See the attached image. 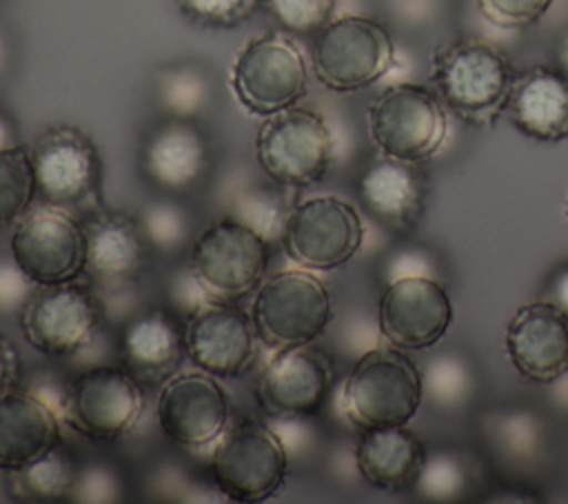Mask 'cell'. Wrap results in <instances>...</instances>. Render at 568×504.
I'll return each instance as SVG.
<instances>
[{
  "instance_id": "obj_32",
  "label": "cell",
  "mask_w": 568,
  "mask_h": 504,
  "mask_svg": "<svg viewBox=\"0 0 568 504\" xmlns=\"http://www.w3.org/2000/svg\"><path fill=\"white\" fill-rule=\"evenodd\" d=\"M184 16L206 27H233L246 20L260 0H175Z\"/></svg>"
},
{
  "instance_id": "obj_14",
  "label": "cell",
  "mask_w": 568,
  "mask_h": 504,
  "mask_svg": "<svg viewBox=\"0 0 568 504\" xmlns=\"http://www.w3.org/2000/svg\"><path fill=\"white\" fill-rule=\"evenodd\" d=\"M155 417L171 442L184 448H204L229 429L231 402L215 375L200 369L184 371L162 384Z\"/></svg>"
},
{
  "instance_id": "obj_28",
  "label": "cell",
  "mask_w": 568,
  "mask_h": 504,
  "mask_svg": "<svg viewBox=\"0 0 568 504\" xmlns=\"http://www.w3.org/2000/svg\"><path fill=\"white\" fill-rule=\"evenodd\" d=\"M36 189V173L31 149L24 144H9L0 149V226L20 220L31 206Z\"/></svg>"
},
{
  "instance_id": "obj_18",
  "label": "cell",
  "mask_w": 568,
  "mask_h": 504,
  "mask_svg": "<svg viewBox=\"0 0 568 504\" xmlns=\"http://www.w3.org/2000/svg\"><path fill=\"white\" fill-rule=\"evenodd\" d=\"M333 386V364L313 344L277 349L257 380V400L271 415H311Z\"/></svg>"
},
{
  "instance_id": "obj_29",
  "label": "cell",
  "mask_w": 568,
  "mask_h": 504,
  "mask_svg": "<svg viewBox=\"0 0 568 504\" xmlns=\"http://www.w3.org/2000/svg\"><path fill=\"white\" fill-rule=\"evenodd\" d=\"M264 7L284 31L311 36L333 20L335 0H266Z\"/></svg>"
},
{
  "instance_id": "obj_40",
  "label": "cell",
  "mask_w": 568,
  "mask_h": 504,
  "mask_svg": "<svg viewBox=\"0 0 568 504\" xmlns=\"http://www.w3.org/2000/svg\"><path fill=\"white\" fill-rule=\"evenodd\" d=\"M264 2H266V0H260V4H264Z\"/></svg>"
},
{
  "instance_id": "obj_8",
  "label": "cell",
  "mask_w": 568,
  "mask_h": 504,
  "mask_svg": "<svg viewBox=\"0 0 568 504\" xmlns=\"http://www.w3.org/2000/svg\"><path fill=\"white\" fill-rule=\"evenodd\" d=\"M255 151L262 169L282 187H308L324 178L333 155V133L311 109L288 107L266 115Z\"/></svg>"
},
{
  "instance_id": "obj_4",
  "label": "cell",
  "mask_w": 568,
  "mask_h": 504,
  "mask_svg": "<svg viewBox=\"0 0 568 504\" xmlns=\"http://www.w3.org/2000/svg\"><path fill=\"white\" fill-rule=\"evenodd\" d=\"M288 453L282 437L266 424L240 420L215 442L211 475L220 493L240 504L273 497L286 480Z\"/></svg>"
},
{
  "instance_id": "obj_35",
  "label": "cell",
  "mask_w": 568,
  "mask_h": 504,
  "mask_svg": "<svg viewBox=\"0 0 568 504\" xmlns=\"http://www.w3.org/2000/svg\"><path fill=\"white\" fill-rule=\"evenodd\" d=\"M544 300L552 302L555 306H559L568 315V262L557 266L552 271V275L548 278Z\"/></svg>"
},
{
  "instance_id": "obj_38",
  "label": "cell",
  "mask_w": 568,
  "mask_h": 504,
  "mask_svg": "<svg viewBox=\"0 0 568 504\" xmlns=\"http://www.w3.org/2000/svg\"><path fill=\"white\" fill-rule=\"evenodd\" d=\"M9 144H13V142H11V127H9V122L0 115V149H2V147H9Z\"/></svg>"
},
{
  "instance_id": "obj_12",
  "label": "cell",
  "mask_w": 568,
  "mask_h": 504,
  "mask_svg": "<svg viewBox=\"0 0 568 504\" xmlns=\"http://www.w3.org/2000/svg\"><path fill=\"white\" fill-rule=\"evenodd\" d=\"M144 393L129 369L93 366L71 380L60 404L62 422L89 440H118L140 417Z\"/></svg>"
},
{
  "instance_id": "obj_17",
  "label": "cell",
  "mask_w": 568,
  "mask_h": 504,
  "mask_svg": "<svg viewBox=\"0 0 568 504\" xmlns=\"http://www.w3.org/2000/svg\"><path fill=\"white\" fill-rule=\"evenodd\" d=\"M257 333L242 309L204 300L189 313L184 344L189 362L215 377H235L257 357Z\"/></svg>"
},
{
  "instance_id": "obj_21",
  "label": "cell",
  "mask_w": 568,
  "mask_h": 504,
  "mask_svg": "<svg viewBox=\"0 0 568 504\" xmlns=\"http://www.w3.org/2000/svg\"><path fill=\"white\" fill-rule=\"evenodd\" d=\"M504 111L528 138L559 142L568 138V73L559 67H532L515 75Z\"/></svg>"
},
{
  "instance_id": "obj_30",
  "label": "cell",
  "mask_w": 568,
  "mask_h": 504,
  "mask_svg": "<svg viewBox=\"0 0 568 504\" xmlns=\"http://www.w3.org/2000/svg\"><path fill=\"white\" fill-rule=\"evenodd\" d=\"M291 209H284L277 195H268L264 191H248L240 198L235 218L253 226L257 233H262L271 242L273 238L282 240L284 222Z\"/></svg>"
},
{
  "instance_id": "obj_34",
  "label": "cell",
  "mask_w": 568,
  "mask_h": 504,
  "mask_svg": "<svg viewBox=\"0 0 568 504\" xmlns=\"http://www.w3.org/2000/svg\"><path fill=\"white\" fill-rule=\"evenodd\" d=\"M164 100L169 107H173L180 113H189L202 104L206 84L202 82L200 75L191 71H178L169 75V80L162 87Z\"/></svg>"
},
{
  "instance_id": "obj_22",
  "label": "cell",
  "mask_w": 568,
  "mask_h": 504,
  "mask_svg": "<svg viewBox=\"0 0 568 504\" xmlns=\"http://www.w3.org/2000/svg\"><path fill=\"white\" fill-rule=\"evenodd\" d=\"M60 413L40 395H0V471H18L58 446Z\"/></svg>"
},
{
  "instance_id": "obj_16",
  "label": "cell",
  "mask_w": 568,
  "mask_h": 504,
  "mask_svg": "<svg viewBox=\"0 0 568 504\" xmlns=\"http://www.w3.org/2000/svg\"><path fill=\"white\" fill-rule=\"evenodd\" d=\"M31 149L38 195L49 206L80 204L100 184V153L93 140L69 124L40 133Z\"/></svg>"
},
{
  "instance_id": "obj_26",
  "label": "cell",
  "mask_w": 568,
  "mask_h": 504,
  "mask_svg": "<svg viewBox=\"0 0 568 504\" xmlns=\"http://www.w3.org/2000/svg\"><path fill=\"white\" fill-rule=\"evenodd\" d=\"M149 175L166 189L191 187L206 169V144L202 133L182 120L162 124L144 151Z\"/></svg>"
},
{
  "instance_id": "obj_19",
  "label": "cell",
  "mask_w": 568,
  "mask_h": 504,
  "mask_svg": "<svg viewBox=\"0 0 568 504\" xmlns=\"http://www.w3.org/2000/svg\"><path fill=\"white\" fill-rule=\"evenodd\" d=\"M515 371L532 382H555L568 371V315L548 300L519 306L506 329Z\"/></svg>"
},
{
  "instance_id": "obj_37",
  "label": "cell",
  "mask_w": 568,
  "mask_h": 504,
  "mask_svg": "<svg viewBox=\"0 0 568 504\" xmlns=\"http://www.w3.org/2000/svg\"><path fill=\"white\" fill-rule=\"evenodd\" d=\"M557 58H559V69H564V71L568 73V31H566V33H564V38L559 40Z\"/></svg>"
},
{
  "instance_id": "obj_10",
  "label": "cell",
  "mask_w": 568,
  "mask_h": 504,
  "mask_svg": "<svg viewBox=\"0 0 568 504\" xmlns=\"http://www.w3.org/2000/svg\"><path fill=\"white\" fill-rule=\"evenodd\" d=\"M13 266L38 286L75 282L87 266L84 226L58 206L24 213L9 240Z\"/></svg>"
},
{
  "instance_id": "obj_39",
  "label": "cell",
  "mask_w": 568,
  "mask_h": 504,
  "mask_svg": "<svg viewBox=\"0 0 568 504\" xmlns=\"http://www.w3.org/2000/svg\"><path fill=\"white\" fill-rule=\"evenodd\" d=\"M566 215H568V200H566Z\"/></svg>"
},
{
  "instance_id": "obj_9",
  "label": "cell",
  "mask_w": 568,
  "mask_h": 504,
  "mask_svg": "<svg viewBox=\"0 0 568 504\" xmlns=\"http://www.w3.org/2000/svg\"><path fill=\"white\" fill-rule=\"evenodd\" d=\"M362 240V218L351 202L337 195H315L288 211L280 242L297 266L333 271L359 251Z\"/></svg>"
},
{
  "instance_id": "obj_24",
  "label": "cell",
  "mask_w": 568,
  "mask_h": 504,
  "mask_svg": "<svg viewBox=\"0 0 568 504\" xmlns=\"http://www.w3.org/2000/svg\"><path fill=\"white\" fill-rule=\"evenodd\" d=\"M122 357L135 377L160 380L186 355L184 326L164 309L135 315L122 331Z\"/></svg>"
},
{
  "instance_id": "obj_15",
  "label": "cell",
  "mask_w": 568,
  "mask_h": 504,
  "mask_svg": "<svg viewBox=\"0 0 568 504\" xmlns=\"http://www.w3.org/2000/svg\"><path fill=\"white\" fill-rule=\"evenodd\" d=\"M379 331L390 346L419 351L437 344L450 322L453 304L444 284L424 273L395 278L377 306Z\"/></svg>"
},
{
  "instance_id": "obj_31",
  "label": "cell",
  "mask_w": 568,
  "mask_h": 504,
  "mask_svg": "<svg viewBox=\"0 0 568 504\" xmlns=\"http://www.w3.org/2000/svg\"><path fill=\"white\" fill-rule=\"evenodd\" d=\"M464 466L455 455H430L426 457L422 473L417 477V488L433 500H450L459 495V488H464Z\"/></svg>"
},
{
  "instance_id": "obj_25",
  "label": "cell",
  "mask_w": 568,
  "mask_h": 504,
  "mask_svg": "<svg viewBox=\"0 0 568 504\" xmlns=\"http://www.w3.org/2000/svg\"><path fill=\"white\" fill-rule=\"evenodd\" d=\"M84 273L104 284H120L138 275L144 260V242L140 226L131 218L102 213L84 224Z\"/></svg>"
},
{
  "instance_id": "obj_2",
  "label": "cell",
  "mask_w": 568,
  "mask_h": 504,
  "mask_svg": "<svg viewBox=\"0 0 568 504\" xmlns=\"http://www.w3.org/2000/svg\"><path fill=\"white\" fill-rule=\"evenodd\" d=\"M433 80L444 102L470 124H490L504 111L515 71L497 47L457 40L433 56Z\"/></svg>"
},
{
  "instance_id": "obj_7",
  "label": "cell",
  "mask_w": 568,
  "mask_h": 504,
  "mask_svg": "<svg viewBox=\"0 0 568 504\" xmlns=\"http://www.w3.org/2000/svg\"><path fill=\"white\" fill-rule=\"evenodd\" d=\"M368 131L384 155L419 164L442 149L448 122L442 102L426 87L402 82L373 100Z\"/></svg>"
},
{
  "instance_id": "obj_13",
  "label": "cell",
  "mask_w": 568,
  "mask_h": 504,
  "mask_svg": "<svg viewBox=\"0 0 568 504\" xmlns=\"http://www.w3.org/2000/svg\"><path fill=\"white\" fill-rule=\"evenodd\" d=\"M102 317L95 295L75 284L38 286L20 311L24 340L40 353L64 357L89 344Z\"/></svg>"
},
{
  "instance_id": "obj_3",
  "label": "cell",
  "mask_w": 568,
  "mask_h": 504,
  "mask_svg": "<svg viewBox=\"0 0 568 504\" xmlns=\"http://www.w3.org/2000/svg\"><path fill=\"white\" fill-rule=\"evenodd\" d=\"M251 322L268 349L311 344L333 320V302L324 282L308 269H284L262 280Z\"/></svg>"
},
{
  "instance_id": "obj_5",
  "label": "cell",
  "mask_w": 568,
  "mask_h": 504,
  "mask_svg": "<svg viewBox=\"0 0 568 504\" xmlns=\"http://www.w3.org/2000/svg\"><path fill=\"white\" fill-rule=\"evenodd\" d=\"M308 87V64L302 49L282 31L248 40L231 64V89L253 115H273L295 107Z\"/></svg>"
},
{
  "instance_id": "obj_27",
  "label": "cell",
  "mask_w": 568,
  "mask_h": 504,
  "mask_svg": "<svg viewBox=\"0 0 568 504\" xmlns=\"http://www.w3.org/2000/svg\"><path fill=\"white\" fill-rule=\"evenodd\" d=\"M75 482V468L67 451L51 448L36 462L9 471V491L22 500L53 502L64 497Z\"/></svg>"
},
{
  "instance_id": "obj_36",
  "label": "cell",
  "mask_w": 568,
  "mask_h": 504,
  "mask_svg": "<svg viewBox=\"0 0 568 504\" xmlns=\"http://www.w3.org/2000/svg\"><path fill=\"white\" fill-rule=\"evenodd\" d=\"M18 353L16 346L0 333V395L11 389L18 375Z\"/></svg>"
},
{
  "instance_id": "obj_33",
  "label": "cell",
  "mask_w": 568,
  "mask_h": 504,
  "mask_svg": "<svg viewBox=\"0 0 568 504\" xmlns=\"http://www.w3.org/2000/svg\"><path fill=\"white\" fill-rule=\"evenodd\" d=\"M552 0H477L481 16L504 29H519L537 22Z\"/></svg>"
},
{
  "instance_id": "obj_6",
  "label": "cell",
  "mask_w": 568,
  "mask_h": 504,
  "mask_svg": "<svg viewBox=\"0 0 568 504\" xmlns=\"http://www.w3.org/2000/svg\"><path fill=\"white\" fill-rule=\"evenodd\" d=\"M315 78L331 91L348 93L377 82L393 64L388 29L366 16L333 18L313 42Z\"/></svg>"
},
{
  "instance_id": "obj_11",
  "label": "cell",
  "mask_w": 568,
  "mask_h": 504,
  "mask_svg": "<svg viewBox=\"0 0 568 504\" xmlns=\"http://www.w3.org/2000/svg\"><path fill=\"white\" fill-rule=\"evenodd\" d=\"M271 242L237 218L211 222L193 242L191 271L204 291L222 298L251 293L264 278Z\"/></svg>"
},
{
  "instance_id": "obj_20",
  "label": "cell",
  "mask_w": 568,
  "mask_h": 504,
  "mask_svg": "<svg viewBox=\"0 0 568 504\" xmlns=\"http://www.w3.org/2000/svg\"><path fill=\"white\" fill-rule=\"evenodd\" d=\"M357 193L362 206L379 224L408 231L424 213L428 184L417 164L384 155L362 171Z\"/></svg>"
},
{
  "instance_id": "obj_23",
  "label": "cell",
  "mask_w": 568,
  "mask_h": 504,
  "mask_svg": "<svg viewBox=\"0 0 568 504\" xmlns=\"http://www.w3.org/2000/svg\"><path fill=\"white\" fill-rule=\"evenodd\" d=\"M426 451L417 435L402 426L362 429L355 446L359 475L382 491H406L415 486Z\"/></svg>"
},
{
  "instance_id": "obj_1",
  "label": "cell",
  "mask_w": 568,
  "mask_h": 504,
  "mask_svg": "<svg viewBox=\"0 0 568 504\" xmlns=\"http://www.w3.org/2000/svg\"><path fill=\"white\" fill-rule=\"evenodd\" d=\"M424 384L415 362L397 346L366 351L342 389V409L357 429L402 426L422 404Z\"/></svg>"
}]
</instances>
